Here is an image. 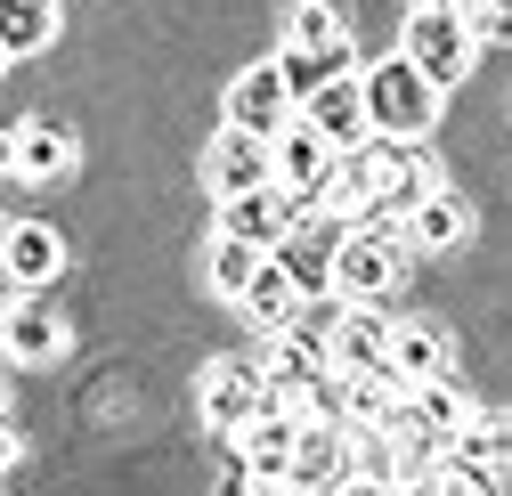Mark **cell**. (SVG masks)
<instances>
[{"label": "cell", "mask_w": 512, "mask_h": 496, "mask_svg": "<svg viewBox=\"0 0 512 496\" xmlns=\"http://www.w3.org/2000/svg\"><path fill=\"white\" fill-rule=\"evenodd\" d=\"M358 82H366V114H374V131H382V139H407V147L439 122V98H447L407 49H399V57H374Z\"/></svg>", "instance_id": "1"}, {"label": "cell", "mask_w": 512, "mask_h": 496, "mask_svg": "<svg viewBox=\"0 0 512 496\" xmlns=\"http://www.w3.org/2000/svg\"><path fill=\"white\" fill-rule=\"evenodd\" d=\"M407 253H415V244H407V220L391 228V220H382V212H366L342 244H334V293L342 301H382V293H391L399 285V269H407Z\"/></svg>", "instance_id": "2"}, {"label": "cell", "mask_w": 512, "mask_h": 496, "mask_svg": "<svg viewBox=\"0 0 512 496\" xmlns=\"http://www.w3.org/2000/svg\"><path fill=\"white\" fill-rule=\"evenodd\" d=\"M399 49L415 57V66H423L439 90H456V82L472 74L480 33H472V17H464V9H415V17H407V33H399Z\"/></svg>", "instance_id": "3"}, {"label": "cell", "mask_w": 512, "mask_h": 496, "mask_svg": "<svg viewBox=\"0 0 512 496\" xmlns=\"http://www.w3.org/2000/svg\"><path fill=\"white\" fill-rule=\"evenodd\" d=\"M269 163H277V188L293 196V212H326V171H334V147L317 139L301 114L269 139Z\"/></svg>", "instance_id": "4"}, {"label": "cell", "mask_w": 512, "mask_h": 496, "mask_svg": "<svg viewBox=\"0 0 512 496\" xmlns=\"http://www.w3.org/2000/svg\"><path fill=\"white\" fill-rule=\"evenodd\" d=\"M261 407H269V375L261 366H244V358H212L204 366V423L220 431V440H236Z\"/></svg>", "instance_id": "5"}, {"label": "cell", "mask_w": 512, "mask_h": 496, "mask_svg": "<svg viewBox=\"0 0 512 496\" xmlns=\"http://www.w3.org/2000/svg\"><path fill=\"white\" fill-rule=\"evenodd\" d=\"M342 480H350V431H342V415H301L285 488H342Z\"/></svg>", "instance_id": "6"}, {"label": "cell", "mask_w": 512, "mask_h": 496, "mask_svg": "<svg viewBox=\"0 0 512 496\" xmlns=\"http://www.w3.org/2000/svg\"><path fill=\"white\" fill-rule=\"evenodd\" d=\"M301 122H309V131L326 139L334 155H342V147H358V139H374V114H366V82H358V74H334L326 90H309V98H301Z\"/></svg>", "instance_id": "7"}, {"label": "cell", "mask_w": 512, "mask_h": 496, "mask_svg": "<svg viewBox=\"0 0 512 496\" xmlns=\"http://www.w3.org/2000/svg\"><path fill=\"white\" fill-rule=\"evenodd\" d=\"M293 220H301V212H293V196L277 188V179L220 196V236H244V244H261V253H277V236H285Z\"/></svg>", "instance_id": "8"}, {"label": "cell", "mask_w": 512, "mask_h": 496, "mask_svg": "<svg viewBox=\"0 0 512 496\" xmlns=\"http://www.w3.org/2000/svg\"><path fill=\"white\" fill-rule=\"evenodd\" d=\"M66 236H57L49 220H9L0 228V269H9V285H57L66 277Z\"/></svg>", "instance_id": "9"}, {"label": "cell", "mask_w": 512, "mask_h": 496, "mask_svg": "<svg viewBox=\"0 0 512 496\" xmlns=\"http://www.w3.org/2000/svg\"><path fill=\"white\" fill-rule=\"evenodd\" d=\"M261 179H277L269 139L244 131V122H228V131L204 147V188H212V196H236V188H261Z\"/></svg>", "instance_id": "10"}, {"label": "cell", "mask_w": 512, "mask_h": 496, "mask_svg": "<svg viewBox=\"0 0 512 496\" xmlns=\"http://www.w3.org/2000/svg\"><path fill=\"white\" fill-rule=\"evenodd\" d=\"M293 114H301V106H293V90H285V66H277V57H269V66H252V74H236V82H228V122H244V131L277 139Z\"/></svg>", "instance_id": "11"}, {"label": "cell", "mask_w": 512, "mask_h": 496, "mask_svg": "<svg viewBox=\"0 0 512 496\" xmlns=\"http://www.w3.org/2000/svg\"><path fill=\"white\" fill-rule=\"evenodd\" d=\"M334 391H342V415L358 431H399V415H407V383L391 375V358L358 366V375H334Z\"/></svg>", "instance_id": "12"}, {"label": "cell", "mask_w": 512, "mask_h": 496, "mask_svg": "<svg viewBox=\"0 0 512 496\" xmlns=\"http://www.w3.org/2000/svg\"><path fill=\"white\" fill-rule=\"evenodd\" d=\"M74 163H82L74 122H57V114H33V122H17V179L49 188V179H66Z\"/></svg>", "instance_id": "13"}, {"label": "cell", "mask_w": 512, "mask_h": 496, "mask_svg": "<svg viewBox=\"0 0 512 496\" xmlns=\"http://www.w3.org/2000/svg\"><path fill=\"white\" fill-rule=\"evenodd\" d=\"M57 350H66V318L41 301V285H17V301H9V350H0V358H17V366H49Z\"/></svg>", "instance_id": "14"}, {"label": "cell", "mask_w": 512, "mask_h": 496, "mask_svg": "<svg viewBox=\"0 0 512 496\" xmlns=\"http://www.w3.org/2000/svg\"><path fill=\"white\" fill-rule=\"evenodd\" d=\"M407 244L415 253H456V244H472V204L456 188H423L407 204Z\"/></svg>", "instance_id": "15"}, {"label": "cell", "mask_w": 512, "mask_h": 496, "mask_svg": "<svg viewBox=\"0 0 512 496\" xmlns=\"http://www.w3.org/2000/svg\"><path fill=\"white\" fill-rule=\"evenodd\" d=\"M236 309L252 318V334H285L301 309H309V293H301V285H293V269L269 253L261 269H252V285H244V301H236Z\"/></svg>", "instance_id": "16"}, {"label": "cell", "mask_w": 512, "mask_h": 496, "mask_svg": "<svg viewBox=\"0 0 512 496\" xmlns=\"http://www.w3.org/2000/svg\"><path fill=\"white\" fill-rule=\"evenodd\" d=\"M261 375L277 383V391H317L334 375V358H326V342H317L309 326H285V334H269V358H261Z\"/></svg>", "instance_id": "17"}, {"label": "cell", "mask_w": 512, "mask_h": 496, "mask_svg": "<svg viewBox=\"0 0 512 496\" xmlns=\"http://www.w3.org/2000/svg\"><path fill=\"white\" fill-rule=\"evenodd\" d=\"M382 350H391V326H382L366 301H350V309H342V326L326 334V358H334V375H358V366H382Z\"/></svg>", "instance_id": "18"}, {"label": "cell", "mask_w": 512, "mask_h": 496, "mask_svg": "<svg viewBox=\"0 0 512 496\" xmlns=\"http://www.w3.org/2000/svg\"><path fill=\"white\" fill-rule=\"evenodd\" d=\"M277 66H285V90H293V106H301L309 90H326L334 74H350V41H326V49L285 41V49H277Z\"/></svg>", "instance_id": "19"}, {"label": "cell", "mask_w": 512, "mask_h": 496, "mask_svg": "<svg viewBox=\"0 0 512 496\" xmlns=\"http://www.w3.org/2000/svg\"><path fill=\"white\" fill-rule=\"evenodd\" d=\"M382 358H391V375L415 391V383H431V375H447V342L431 334V326H391V350H382Z\"/></svg>", "instance_id": "20"}, {"label": "cell", "mask_w": 512, "mask_h": 496, "mask_svg": "<svg viewBox=\"0 0 512 496\" xmlns=\"http://www.w3.org/2000/svg\"><path fill=\"white\" fill-rule=\"evenodd\" d=\"M57 41V0H0V49L9 57H33Z\"/></svg>", "instance_id": "21"}, {"label": "cell", "mask_w": 512, "mask_h": 496, "mask_svg": "<svg viewBox=\"0 0 512 496\" xmlns=\"http://www.w3.org/2000/svg\"><path fill=\"white\" fill-rule=\"evenodd\" d=\"M269 253L261 244H244V236H212V253H204V285L220 293V301H244V285H252V269H261Z\"/></svg>", "instance_id": "22"}, {"label": "cell", "mask_w": 512, "mask_h": 496, "mask_svg": "<svg viewBox=\"0 0 512 496\" xmlns=\"http://www.w3.org/2000/svg\"><path fill=\"white\" fill-rule=\"evenodd\" d=\"M407 415H415V423H431L439 440H456V431H464L480 407H472L456 383H447V375H431V383H415V391H407Z\"/></svg>", "instance_id": "23"}, {"label": "cell", "mask_w": 512, "mask_h": 496, "mask_svg": "<svg viewBox=\"0 0 512 496\" xmlns=\"http://www.w3.org/2000/svg\"><path fill=\"white\" fill-rule=\"evenodd\" d=\"M456 448H472L480 464H496V472H512V415H488V407H480V415H472V423L456 431Z\"/></svg>", "instance_id": "24"}, {"label": "cell", "mask_w": 512, "mask_h": 496, "mask_svg": "<svg viewBox=\"0 0 512 496\" xmlns=\"http://www.w3.org/2000/svg\"><path fill=\"white\" fill-rule=\"evenodd\" d=\"M285 41H309V49L342 41V0H293L285 9Z\"/></svg>", "instance_id": "25"}, {"label": "cell", "mask_w": 512, "mask_h": 496, "mask_svg": "<svg viewBox=\"0 0 512 496\" xmlns=\"http://www.w3.org/2000/svg\"><path fill=\"white\" fill-rule=\"evenodd\" d=\"M350 480H374V488H399V431L382 440V431H366V456L350 464Z\"/></svg>", "instance_id": "26"}, {"label": "cell", "mask_w": 512, "mask_h": 496, "mask_svg": "<svg viewBox=\"0 0 512 496\" xmlns=\"http://www.w3.org/2000/svg\"><path fill=\"white\" fill-rule=\"evenodd\" d=\"M464 17H472L480 41H504L512 33V0H464Z\"/></svg>", "instance_id": "27"}, {"label": "cell", "mask_w": 512, "mask_h": 496, "mask_svg": "<svg viewBox=\"0 0 512 496\" xmlns=\"http://www.w3.org/2000/svg\"><path fill=\"white\" fill-rule=\"evenodd\" d=\"M17 448H25V440H17V423H9V407H0V472L17 464Z\"/></svg>", "instance_id": "28"}, {"label": "cell", "mask_w": 512, "mask_h": 496, "mask_svg": "<svg viewBox=\"0 0 512 496\" xmlns=\"http://www.w3.org/2000/svg\"><path fill=\"white\" fill-rule=\"evenodd\" d=\"M0 179H17V131H0Z\"/></svg>", "instance_id": "29"}, {"label": "cell", "mask_w": 512, "mask_h": 496, "mask_svg": "<svg viewBox=\"0 0 512 496\" xmlns=\"http://www.w3.org/2000/svg\"><path fill=\"white\" fill-rule=\"evenodd\" d=\"M0 350H9V301H0Z\"/></svg>", "instance_id": "30"}, {"label": "cell", "mask_w": 512, "mask_h": 496, "mask_svg": "<svg viewBox=\"0 0 512 496\" xmlns=\"http://www.w3.org/2000/svg\"><path fill=\"white\" fill-rule=\"evenodd\" d=\"M0 66H9V49H0Z\"/></svg>", "instance_id": "31"}, {"label": "cell", "mask_w": 512, "mask_h": 496, "mask_svg": "<svg viewBox=\"0 0 512 496\" xmlns=\"http://www.w3.org/2000/svg\"><path fill=\"white\" fill-rule=\"evenodd\" d=\"M0 407H9V391H0Z\"/></svg>", "instance_id": "32"}]
</instances>
